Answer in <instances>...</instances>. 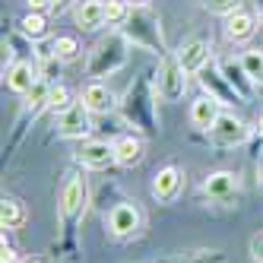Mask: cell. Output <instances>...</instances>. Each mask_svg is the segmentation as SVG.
Here are the masks:
<instances>
[{
    "mask_svg": "<svg viewBox=\"0 0 263 263\" xmlns=\"http://www.w3.org/2000/svg\"><path fill=\"white\" fill-rule=\"evenodd\" d=\"M121 35L137 45L143 51H153V54H168L165 51V39H162V26H159V16L153 10H134L130 13L127 26L121 29Z\"/></svg>",
    "mask_w": 263,
    "mask_h": 263,
    "instance_id": "6da1fadb",
    "label": "cell"
},
{
    "mask_svg": "<svg viewBox=\"0 0 263 263\" xmlns=\"http://www.w3.org/2000/svg\"><path fill=\"white\" fill-rule=\"evenodd\" d=\"M127 39L124 35H108L102 39L96 48L89 54V64H86V73L92 80H102V77H111V73H118L124 64H127Z\"/></svg>",
    "mask_w": 263,
    "mask_h": 263,
    "instance_id": "7a4b0ae2",
    "label": "cell"
},
{
    "mask_svg": "<svg viewBox=\"0 0 263 263\" xmlns=\"http://www.w3.org/2000/svg\"><path fill=\"white\" fill-rule=\"evenodd\" d=\"M187 89V73L178 61V54H162V64L156 73V96H162L165 102H181Z\"/></svg>",
    "mask_w": 263,
    "mask_h": 263,
    "instance_id": "3957f363",
    "label": "cell"
},
{
    "mask_svg": "<svg viewBox=\"0 0 263 263\" xmlns=\"http://www.w3.org/2000/svg\"><path fill=\"white\" fill-rule=\"evenodd\" d=\"M248 134H251V127L244 124L235 111H222V115L216 118V124L210 127V140H213L216 146H222V149L244 143V140H248Z\"/></svg>",
    "mask_w": 263,
    "mask_h": 263,
    "instance_id": "277c9868",
    "label": "cell"
},
{
    "mask_svg": "<svg viewBox=\"0 0 263 263\" xmlns=\"http://www.w3.org/2000/svg\"><path fill=\"white\" fill-rule=\"evenodd\" d=\"M108 225V232L115 235V238H130V235H137L140 232V225H143V213H140V206L137 203H118V206H111V213L105 219Z\"/></svg>",
    "mask_w": 263,
    "mask_h": 263,
    "instance_id": "5b68a950",
    "label": "cell"
},
{
    "mask_svg": "<svg viewBox=\"0 0 263 263\" xmlns=\"http://www.w3.org/2000/svg\"><path fill=\"white\" fill-rule=\"evenodd\" d=\"M92 134V111L77 102V105H70L64 115H58V137L64 140H83Z\"/></svg>",
    "mask_w": 263,
    "mask_h": 263,
    "instance_id": "8992f818",
    "label": "cell"
},
{
    "mask_svg": "<svg viewBox=\"0 0 263 263\" xmlns=\"http://www.w3.org/2000/svg\"><path fill=\"white\" fill-rule=\"evenodd\" d=\"M86 194H89L86 191V178L80 172L67 175V181L61 187V216L67 222H73V219L83 216V210H86Z\"/></svg>",
    "mask_w": 263,
    "mask_h": 263,
    "instance_id": "52a82bcc",
    "label": "cell"
},
{
    "mask_svg": "<svg viewBox=\"0 0 263 263\" xmlns=\"http://www.w3.org/2000/svg\"><path fill=\"white\" fill-rule=\"evenodd\" d=\"M77 162L86 165V168H108V165H118L115 143H108V140H89V143L80 146Z\"/></svg>",
    "mask_w": 263,
    "mask_h": 263,
    "instance_id": "ba28073f",
    "label": "cell"
},
{
    "mask_svg": "<svg viewBox=\"0 0 263 263\" xmlns=\"http://www.w3.org/2000/svg\"><path fill=\"white\" fill-rule=\"evenodd\" d=\"M80 102L92 111V115H108V111H115V105H118V99H115V92H111L105 83H99V80H92V83H86V89H83V96H80Z\"/></svg>",
    "mask_w": 263,
    "mask_h": 263,
    "instance_id": "9c48e42d",
    "label": "cell"
},
{
    "mask_svg": "<svg viewBox=\"0 0 263 263\" xmlns=\"http://www.w3.org/2000/svg\"><path fill=\"white\" fill-rule=\"evenodd\" d=\"M238 187H241V181H238L235 172H213L203 181V194L210 200H222L225 203V200H232L238 194Z\"/></svg>",
    "mask_w": 263,
    "mask_h": 263,
    "instance_id": "30bf717a",
    "label": "cell"
},
{
    "mask_svg": "<svg viewBox=\"0 0 263 263\" xmlns=\"http://www.w3.org/2000/svg\"><path fill=\"white\" fill-rule=\"evenodd\" d=\"M200 83H203V89H206V96H213V99H219L222 105H232V102H241V96L232 89V83L222 77V70H200Z\"/></svg>",
    "mask_w": 263,
    "mask_h": 263,
    "instance_id": "8fae6325",
    "label": "cell"
},
{
    "mask_svg": "<svg viewBox=\"0 0 263 263\" xmlns=\"http://www.w3.org/2000/svg\"><path fill=\"white\" fill-rule=\"evenodd\" d=\"M175 54H178L184 73L191 77V73H200L206 67V61H210V45H206L203 39H191V42H184Z\"/></svg>",
    "mask_w": 263,
    "mask_h": 263,
    "instance_id": "7c38bea8",
    "label": "cell"
},
{
    "mask_svg": "<svg viewBox=\"0 0 263 263\" xmlns=\"http://www.w3.org/2000/svg\"><path fill=\"white\" fill-rule=\"evenodd\" d=\"M73 23L83 32H99L108 20H105V0H83V4L73 10Z\"/></svg>",
    "mask_w": 263,
    "mask_h": 263,
    "instance_id": "4fadbf2b",
    "label": "cell"
},
{
    "mask_svg": "<svg viewBox=\"0 0 263 263\" xmlns=\"http://www.w3.org/2000/svg\"><path fill=\"white\" fill-rule=\"evenodd\" d=\"M181 184H184L181 168H175V165H165L162 172L153 178V197H156V200H162V203H168V200H175V197H178Z\"/></svg>",
    "mask_w": 263,
    "mask_h": 263,
    "instance_id": "5bb4252c",
    "label": "cell"
},
{
    "mask_svg": "<svg viewBox=\"0 0 263 263\" xmlns=\"http://www.w3.org/2000/svg\"><path fill=\"white\" fill-rule=\"evenodd\" d=\"M222 115V102L213 99V96H200L194 105H191V124L197 130H206L210 134V127L216 124V118Z\"/></svg>",
    "mask_w": 263,
    "mask_h": 263,
    "instance_id": "9a60e30c",
    "label": "cell"
},
{
    "mask_svg": "<svg viewBox=\"0 0 263 263\" xmlns=\"http://www.w3.org/2000/svg\"><path fill=\"white\" fill-rule=\"evenodd\" d=\"M219 70H222V77L232 83V89L241 96V102H248V99L254 96V86H257V83L248 77V73H244L241 61H232V58H229V61H222V64H219Z\"/></svg>",
    "mask_w": 263,
    "mask_h": 263,
    "instance_id": "2e32d148",
    "label": "cell"
},
{
    "mask_svg": "<svg viewBox=\"0 0 263 263\" xmlns=\"http://www.w3.org/2000/svg\"><path fill=\"white\" fill-rule=\"evenodd\" d=\"M115 156H118V165L124 168H134L143 162V140L134 137V134H124L115 140Z\"/></svg>",
    "mask_w": 263,
    "mask_h": 263,
    "instance_id": "e0dca14e",
    "label": "cell"
},
{
    "mask_svg": "<svg viewBox=\"0 0 263 263\" xmlns=\"http://www.w3.org/2000/svg\"><path fill=\"white\" fill-rule=\"evenodd\" d=\"M29 219V210H26V203L20 197H4V203H0V225H4L7 232H16V229H23Z\"/></svg>",
    "mask_w": 263,
    "mask_h": 263,
    "instance_id": "ac0fdd59",
    "label": "cell"
},
{
    "mask_svg": "<svg viewBox=\"0 0 263 263\" xmlns=\"http://www.w3.org/2000/svg\"><path fill=\"white\" fill-rule=\"evenodd\" d=\"M35 83H39V73H35V67H32V64H26V61L13 64V67L7 70V89L20 92V96H26V92H29Z\"/></svg>",
    "mask_w": 263,
    "mask_h": 263,
    "instance_id": "d6986e66",
    "label": "cell"
},
{
    "mask_svg": "<svg viewBox=\"0 0 263 263\" xmlns=\"http://www.w3.org/2000/svg\"><path fill=\"white\" fill-rule=\"evenodd\" d=\"M225 35H229L232 42H248L251 35H254V16L251 13H232V16H225Z\"/></svg>",
    "mask_w": 263,
    "mask_h": 263,
    "instance_id": "ffe728a7",
    "label": "cell"
},
{
    "mask_svg": "<svg viewBox=\"0 0 263 263\" xmlns=\"http://www.w3.org/2000/svg\"><path fill=\"white\" fill-rule=\"evenodd\" d=\"M130 0H105V20H108V26H118V29H124L127 26V20H130Z\"/></svg>",
    "mask_w": 263,
    "mask_h": 263,
    "instance_id": "44dd1931",
    "label": "cell"
},
{
    "mask_svg": "<svg viewBox=\"0 0 263 263\" xmlns=\"http://www.w3.org/2000/svg\"><path fill=\"white\" fill-rule=\"evenodd\" d=\"M54 58L64 61V64L77 61V58H80V45H77V39H70V35H58V39H54Z\"/></svg>",
    "mask_w": 263,
    "mask_h": 263,
    "instance_id": "7402d4cb",
    "label": "cell"
},
{
    "mask_svg": "<svg viewBox=\"0 0 263 263\" xmlns=\"http://www.w3.org/2000/svg\"><path fill=\"white\" fill-rule=\"evenodd\" d=\"M238 61H241L244 73H248L254 83H263V51H244Z\"/></svg>",
    "mask_w": 263,
    "mask_h": 263,
    "instance_id": "603a6c76",
    "label": "cell"
},
{
    "mask_svg": "<svg viewBox=\"0 0 263 263\" xmlns=\"http://www.w3.org/2000/svg\"><path fill=\"white\" fill-rule=\"evenodd\" d=\"M70 105H77V102L70 99V89L61 86V83H58V86H51V92H48V108L54 111V115H64Z\"/></svg>",
    "mask_w": 263,
    "mask_h": 263,
    "instance_id": "cb8c5ba5",
    "label": "cell"
},
{
    "mask_svg": "<svg viewBox=\"0 0 263 263\" xmlns=\"http://www.w3.org/2000/svg\"><path fill=\"white\" fill-rule=\"evenodd\" d=\"M48 92H51V86H48L45 80H39V83L26 92V108L32 111V115H35L39 108H48Z\"/></svg>",
    "mask_w": 263,
    "mask_h": 263,
    "instance_id": "d4e9b609",
    "label": "cell"
},
{
    "mask_svg": "<svg viewBox=\"0 0 263 263\" xmlns=\"http://www.w3.org/2000/svg\"><path fill=\"white\" fill-rule=\"evenodd\" d=\"M23 32L29 35V39H45V32H48V23H45V16L42 13H29L26 20H23Z\"/></svg>",
    "mask_w": 263,
    "mask_h": 263,
    "instance_id": "484cf974",
    "label": "cell"
},
{
    "mask_svg": "<svg viewBox=\"0 0 263 263\" xmlns=\"http://www.w3.org/2000/svg\"><path fill=\"white\" fill-rule=\"evenodd\" d=\"M178 263H225V254L222 251H194V254L181 257Z\"/></svg>",
    "mask_w": 263,
    "mask_h": 263,
    "instance_id": "4316f807",
    "label": "cell"
},
{
    "mask_svg": "<svg viewBox=\"0 0 263 263\" xmlns=\"http://www.w3.org/2000/svg\"><path fill=\"white\" fill-rule=\"evenodd\" d=\"M206 7L216 16H232V13H238V0H206Z\"/></svg>",
    "mask_w": 263,
    "mask_h": 263,
    "instance_id": "83f0119b",
    "label": "cell"
},
{
    "mask_svg": "<svg viewBox=\"0 0 263 263\" xmlns=\"http://www.w3.org/2000/svg\"><path fill=\"white\" fill-rule=\"evenodd\" d=\"M251 257H254L257 263H263V232L251 238Z\"/></svg>",
    "mask_w": 263,
    "mask_h": 263,
    "instance_id": "f1b7e54d",
    "label": "cell"
},
{
    "mask_svg": "<svg viewBox=\"0 0 263 263\" xmlns=\"http://www.w3.org/2000/svg\"><path fill=\"white\" fill-rule=\"evenodd\" d=\"M0 263H16V251L7 244V235H4V251H0Z\"/></svg>",
    "mask_w": 263,
    "mask_h": 263,
    "instance_id": "f546056e",
    "label": "cell"
},
{
    "mask_svg": "<svg viewBox=\"0 0 263 263\" xmlns=\"http://www.w3.org/2000/svg\"><path fill=\"white\" fill-rule=\"evenodd\" d=\"M48 7H54V0H29V10H32V13H42V10H48Z\"/></svg>",
    "mask_w": 263,
    "mask_h": 263,
    "instance_id": "4dcf8cb0",
    "label": "cell"
},
{
    "mask_svg": "<svg viewBox=\"0 0 263 263\" xmlns=\"http://www.w3.org/2000/svg\"><path fill=\"white\" fill-rule=\"evenodd\" d=\"M257 140L263 143V111H260V118H257Z\"/></svg>",
    "mask_w": 263,
    "mask_h": 263,
    "instance_id": "1f68e13d",
    "label": "cell"
},
{
    "mask_svg": "<svg viewBox=\"0 0 263 263\" xmlns=\"http://www.w3.org/2000/svg\"><path fill=\"white\" fill-rule=\"evenodd\" d=\"M257 184H260V191H263V162H260V168H257Z\"/></svg>",
    "mask_w": 263,
    "mask_h": 263,
    "instance_id": "d6a6232c",
    "label": "cell"
},
{
    "mask_svg": "<svg viewBox=\"0 0 263 263\" xmlns=\"http://www.w3.org/2000/svg\"><path fill=\"white\" fill-rule=\"evenodd\" d=\"M23 263H48V260H42V257H32V260H23Z\"/></svg>",
    "mask_w": 263,
    "mask_h": 263,
    "instance_id": "836d02e7",
    "label": "cell"
},
{
    "mask_svg": "<svg viewBox=\"0 0 263 263\" xmlns=\"http://www.w3.org/2000/svg\"><path fill=\"white\" fill-rule=\"evenodd\" d=\"M130 4H137V7H143V4H146V0H130Z\"/></svg>",
    "mask_w": 263,
    "mask_h": 263,
    "instance_id": "e575fe53",
    "label": "cell"
},
{
    "mask_svg": "<svg viewBox=\"0 0 263 263\" xmlns=\"http://www.w3.org/2000/svg\"><path fill=\"white\" fill-rule=\"evenodd\" d=\"M58 4H64V0H54V7H58Z\"/></svg>",
    "mask_w": 263,
    "mask_h": 263,
    "instance_id": "d590c367",
    "label": "cell"
},
{
    "mask_svg": "<svg viewBox=\"0 0 263 263\" xmlns=\"http://www.w3.org/2000/svg\"><path fill=\"white\" fill-rule=\"evenodd\" d=\"M260 23H263V10H260Z\"/></svg>",
    "mask_w": 263,
    "mask_h": 263,
    "instance_id": "8d00e7d4",
    "label": "cell"
}]
</instances>
